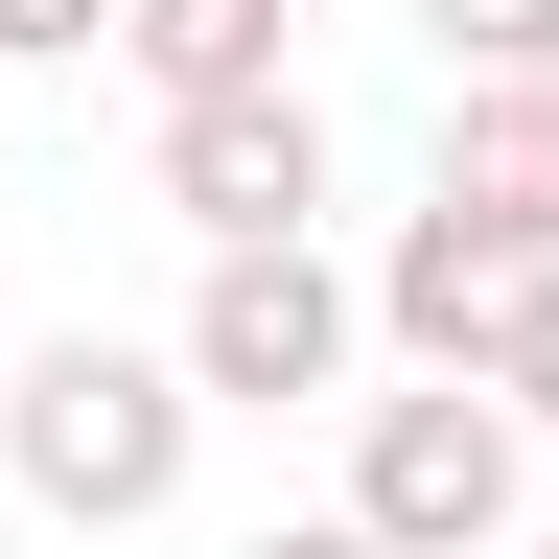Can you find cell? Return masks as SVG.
<instances>
[{
	"label": "cell",
	"instance_id": "1",
	"mask_svg": "<svg viewBox=\"0 0 559 559\" xmlns=\"http://www.w3.org/2000/svg\"><path fill=\"white\" fill-rule=\"evenodd\" d=\"M187 349H117V326H70V349H24L0 373V489H47L70 536H140L187 489Z\"/></svg>",
	"mask_w": 559,
	"mask_h": 559
},
{
	"label": "cell",
	"instance_id": "2",
	"mask_svg": "<svg viewBox=\"0 0 559 559\" xmlns=\"http://www.w3.org/2000/svg\"><path fill=\"white\" fill-rule=\"evenodd\" d=\"M349 536H373V559H513V536H536L513 396H466V373L373 396V419H349Z\"/></svg>",
	"mask_w": 559,
	"mask_h": 559
},
{
	"label": "cell",
	"instance_id": "3",
	"mask_svg": "<svg viewBox=\"0 0 559 559\" xmlns=\"http://www.w3.org/2000/svg\"><path fill=\"white\" fill-rule=\"evenodd\" d=\"M349 326H373V280H326V257H210V280H187V396L280 419V396L349 373Z\"/></svg>",
	"mask_w": 559,
	"mask_h": 559
},
{
	"label": "cell",
	"instance_id": "4",
	"mask_svg": "<svg viewBox=\"0 0 559 559\" xmlns=\"http://www.w3.org/2000/svg\"><path fill=\"white\" fill-rule=\"evenodd\" d=\"M164 210L210 257H304V210H326V117L304 94H210V117H164Z\"/></svg>",
	"mask_w": 559,
	"mask_h": 559
},
{
	"label": "cell",
	"instance_id": "5",
	"mask_svg": "<svg viewBox=\"0 0 559 559\" xmlns=\"http://www.w3.org/2000/svg\"><path fill=\"white\" fill-rule=\"evenodd\" d=\"M419 210H443L466 257L559 280V94H466V117H443V187H419Z\"/></svg>",
	"mask_w": 559,
	"mask_h": 559
},
{
	"label": "cell",
	"instance_id": "6",
	"mask_svg": "<svg viewBox=\"0 0 559 559\" xmlns=\"http://www.w3.org/2000/svg\"><path fill=\"white\" fill-rule=\"evenodd\" d=\"M513 304H536V280H513V257H466L443 210H419V234L373 257V326L419 349V373H466V396H489V349H513Z\"/></svg>",
	"mask_w": 559,
	"mask_h": 559
},
{
	"label": "cell",
	"instance_id": "7",
	"mask_svg": "<svg viewBox=\"0 0 559 559\" xmlns=\"http://www.w3.org/2000/svg\"><path fill=\"white\" fill-rule=\"evenodd\" d=\"M280 24H304V0H117V47H140V94H164V117H210V94H304Z\"/></svg>",
	"mask_w": 559,
	"mask_h": 559
},
{
	"label": "cell",
	"instance_id": "8",
	"mask_svg": "<svg viewBox=\"0 0 559 559\" xmlns=\"http://www.w3.org/2000/svg\"><path fill=\"white\" fill-rule=\"evenodd\" d=\"M419 47L466 94H559V0H419Z\"/></svg>",
	"mask_w": 559,
	"mask_h": 559
},
{
	"label": "cell",
	"instance_id": "9",
	"mask_svg": "<svg viewBox=\"0 0 559 559\" xmlns=\"http://www.w3.org/2000/svg\"><path fill=\"white\" fill-rule=\"evenodd\" d=\"M489 396H513V443H559V280L513 304V349H489Z\"/></svg>",
	"mask_w": 559,
	"mask_h": 559
},
{
	"label": "cell",
	"instance_id": "10",
	"mask_svg": "<svg viewBox=\"0 0 559 559\" xmlns=\"http://www.w3.org/2000/svg\"><path fill=\"white\" fill-rule=\"evenodd\" d=\"M117 0H0V70H47V47H94Z\"/></svg>",
	"mask_w": 559,
	"mask_h": 559
},
{
	"label": "cell",
	"instance_id": "11",
	"mask_svg": "<svg viewBox=\"0 0 559 559\" xmlns=\"http://www.w3.org/2000/svg\"><path fill=\"white\" fill-rule=\"evenodd\" d=\"M257 559H373V536H349V513H304V536H257Z\"/></svg>",
	"mask_w": 559,
	"mask_h": 559
},
{
	"label": "cell",
	"instance_id": "12",
	"mask_svg": "<svg viewBox=\"0 0 559 559\" xmlns=\"http://www.w3.org/2000/svg\"><path fill=\"white\" fill-rule=\"evenodd\" d=\"M536 559H559V536H536Z\"/></svg>",
	"mask_w": 559,
	"mask_h": 559
}]
</instances>
